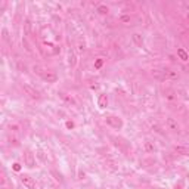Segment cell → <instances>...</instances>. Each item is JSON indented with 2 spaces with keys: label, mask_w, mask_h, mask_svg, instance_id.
Wrapping results in <instances>:
<instances>
[{
  "label": "cell",
  "mask_w": 189,
  "mask_h": 189,
  "mask_svg": "<svg viewBox=\"0 0 189 189\" xmlns=\"http://www.w3.org/2000/svg\"><path fill=\"white\" fill-rule=\"evenodd\" d=\"M33 71L36 72V74H39L44 81H47V83H56L58 81V75L55 74V72H52V71H47V69H44L43 67H40V65H34L33 67Z\"/></svg>",
  "instance_id": "1"
},
{
  "label": "cell",
  "mask_w": 189,
  "mask_h": 189,
  "mask_svg": "<svg viewBox=\"0 0 189 189\" xmlns=\"http://www.w3.org/2000/svg\"><path fill=\"white\" fill-rule=\"evenodd\" d=\"M22 89H24V92L28 94L30 98H33V99H39V98H40L39 90H37L36 87H33L31 84H24V86H22Z\"/></svg>",
  "instance_id": "2"
},
{
  "label": "cell",
  "mask_w": 189,
  "mask_h": 189,
  "mask_svg": "<svg viewBox=\"0 0 189 189\" xmlns=\"http://www.w3.org/2000/svg\"><path fill=\"white\" fill-rule=\"evenodd\" d=\"M24 163H25V165H27L28 168H33V167L36 165V157H34V154H33L30 149H27V152H25V155H24Z\"/></svg>",
  "instance_id": "3"
},
{
  "label": "cell",
  "mask_w": 189,
  "mask_h": 189,
  "mask_svg": "<svg viewBox=\"0 0 189 189\" xmlns=\"http://www.w3.org/2000/svg\"><path fill=\"white\" fill-rule=\"evenodd\" d=\"M107 123L111 126V127H114V129H121L123 127V120L120 118V117H114V115H111V117H107Z\"/></svg>",
  "instance_id": "4"
},
{
  "label": "cell",
  "mask_w": 189,
  "mask_h": 189,
  "mask_svg": "<svg viewBox=\"0 0 189 189\" xmlns=\"http://www.w3.org/2000/svg\"><path fill=\"white\" fill-rule=\"evenodd\" d=\"M21 182H22V185H24L27 189H34V188H36V182H34V179H33L31 176H27V174L21 176Z\"/></svg>",
  "instance_id": "5"
},
{
  "label": "cell",
  "mask_w": 189,
  "mask_h": 189,
  "mask_svg": "<svg viewBox=\"0 0 189 189\" xmlns=\"http://www.w3.org/2000/svg\"><path fill=\"white\" fill-rule=\"evenodd\" d=\"M164 74H165V80H176V78H179L177 71H174L171 68H164Z\"/></svg>",
  "instance_id": "6"
},
{
  "label": "cell",
  "mask_w": 189,
  "mask_h": 189,
  "mask_svg": "<svg viewBox=\"0 0 189 189\" xmlns=\"http://www.w3.org/2000/svg\"><path fill=\"white\" fill-rule=\"evenodd\" d=\"M167 129L171 130V132H179L180 130V126L177 124V121L174 118H167Z\"/></svg>",
  "instance_id": "7"
},
{
  "label": "cell",
  "mask_w": 189,
  "mask_h": 189,
  "mask_svg": "<svg viewBox=\"0 0 189 189\" xmlns=\"http://www.w3.org/2000/svg\"><path fill=\"white\" fill-rule=\"evenodd\" d=\"M59 96H61V98H62V101H65L67 104H69V105H75V99L71 96V94L61 92V93H59Z\"/></svg>",
  "instance_id": "8"
},
{
  "label": "cell",
  "mask_w": 189,
  "mask_h": 189,
  "mask_svg": "<svg viewBox=\"0 0 189 189\" xmlns=\"http://www.w3.org/2000/svg\"><path fill=\"white\" fill-rule=\"evenodd\" d=\"M152 77H155L157 80H165V74H164V68L163 69H152Z\"/></svg>",
  "instance_id": "9"
},
{
  "label": "cell",
  "mask_w": 189,
  "mask_h": 189,
  "mask_svg": "<svg viewBox=\"0 0 189 189\" xmlns=\"http://www.w3.org/2000/svg\"><path fill=\"white\" fill-rule=\"evenodd\" d=\"M132 39H133V42L136 43V46L142 47V44H143V37H142V34H139V33H135V34L132 36Z\"/></svg>",
  "instance_id": "10"
},
{
  "label": "cell",
  "mask_w": 189,
  "mask_h": 189,
  "mask_svg": "<svg viewBox=\"0 0 189 189\" xmlns=\"http://www.w3.org/2000/svg\"><path fill=\"white\" fill-rule=\"evenodd\" d=\"M107 104H108V98H107V94H101L99 99H98V105H99V108H105V107H107Z\"/></svg>",
  "instance_id": "11"
},
{
  "label": "cell",
  "mask_w": 189,
  "mask_h": 189,
  "mask_svg": "<svg viewBox=\"0 0 189 189\" xmlns=\"http://www.w3.org/2000/svg\"><path fill=\"white\" fill-rule=\"evenodd\" d=\"M174 151L180 155H189V149L185 146H174Z\"/></svg>",
  "instance_id": "12"
},
{
  "label": "cell",
  "mask_w": 189,
  "mask_h": 189,
  "mask_svg": "<svg viewBox=\"0 0 189 189\" xmlns=\"http://www.w3.org/2000/svg\"><path fill=\"white\" fill-rule=\"evenodd\" d=\"M177 55H179V58L182 59V61H189V55L180 47V49H177Z\"/></svg>",
  "instance_id": "13"
},
{
  "label": "cell",
  "mask_w": 189,
  "mask_h": 189,
  "mask_svg": "<svg viewBox=\"0 0 189 189\" xmlns=\"http://www.w3.org/2000/svg\"><path fill=\"white\" fill-rule=\"evenodd\" d=\"M96 11H98V14H101V15H107V14H108V6L99 5V6L96 8Z\"/></svg>",
  "instance_id": "14"
},
{
  "label": "cell",
  "mask_w": 189,
  "mask_h": 189,
  "mask_svg": "<svg viewBox=\"0 0 189 189\" xmlns=\"http://www.w3.org/2000/svg\"><path fill=\"white\" fill-rule=\"evenodd\" d=\"M69 65L71 67H74L75 64H77V58H75V53H74V50H69Z\"/></svg>",
  "instance_id": "15"
},
{
  "label": "cell",
  "mask_w": 189,
  "mask_h": 189,
  "mask_svg": "<svg viewBox=\"0 0 189 189\" xmlns=\"http://www.w3.org/2000/svg\"><path fill=\"white\" fill-rule=\"evenodd\" d=\"M120 22H123V24H130V22H132V16H130V15H121V16H120Z\"/></svg>",
  "instance_id": "16"
},
{
  "label": "cell",
  "mask_w": 189,
  "mask_h": 189,
  "mask_svg": "<svg viewBox=\"0 0 189 189\" xmlns=\"http://www.w3.org/2000/svg\"><path fill=\"white\" fill-rule=\"evenodd\" d=\"M145 151H146V152H154V151H155V146H154L149 140H146V142H145Z\"/></svg>",
  "instance_id": "17"
},
{
  "label": "cell",
  "mask_w": 189,
  "mask_h": 189,
  "mask_svg": "<svg viewBox=\"0 0 189 189\" xmlns=\"http://www.w3.org/2000/svg\"><path fill=\"white\" fill-rule=\"evenodd\" d=\"M37 157L40 158V161H42V163H44V161H46V155H44V152H43L42 149H39V151H37Z\"/></svg>",
  "instance_id": "18"
},
{
  "label": "cell",
  "mask_w": 189,
  "mask_h": 189,
  "mask_svg": "<svg viewBox=\"0 0 189 189\" xmlns=\"http://www.w3.org/2000/svg\"><path fill=\"white\" fill-rule=\"evenodd\" d=\"M52 174H53V176H55V179H56V180H58V182H61V183H62V182H64V179H62V176H61V174H58V173H56V171H55V170H52Z\"/></svg>",
  "instance_id": "19"
},
{
  "label": "cell",
  "mask_w": 189,
  "mask_h": 189,
  "mask_svg": "<svg viewBox=\"0 0 189 189\" xmlns=\"http://www.w3.org/2000/svg\"><path fill=\"white\" fill-rule=\"evenodd\" d=\"M22 43H24V46H25V49H27V52H30V53H31V47H30V44H28V42H27L25 39H22Z\"/></svg>",
  "instance_id": "20"
},
{
  "label": "cell",
  "mask_w": 189,
  "mask_h": 189,
  "mask_svg": "<svg viewBox=\"0 0 189 189\" xmlns=\"http://www.w3.org/2000/svg\"><path fill=\"white\" fill-rule=\"evenodd\" d=\"M102 65H104V61L102 59H98L96 62H94V68H101Z\"/></svg>",
  "instance_id": "21"
},
{
  "label": "cell",
  "mask_w": 189,
  "mask_h": 189,
  "mask_svg": "<svg viewBox=\"0 0 189 189\" xmlns=\"http://www.w3.org/2000/svg\"><path fill=\"white\" fill-rule=\"evenodd\" d=\"M25 30H27V33H30V31H31V24H30V21H28V19L25 21Z\"/></svg>",
  "instance_id": "22"
},
{
  "label": "cell",
  "mask_w": 189,
  "mask_h": 189,
  "mask_svg": "<svg viewBox=\"0 0 189 189\" xmlns=\"http://www.w3.org/2000/svg\"><path fill=\"white\" fill-rule=\"evenodd\" d=\"M14 170H15V171H19V170H21V164L15 163V164H14Z\"/></svg>",
  "instance_id": "23"
},
{
  "label": "cell",
  "mask_w": 189,
  "mask_h": 189,
  "mask_svg": "<svg viewBox=\"0 0 189 189\" xmlns=\"http://www.w3.org/2000/svg\"><path fill=\"white\" fill-rule=\"evenodd\" d=\"M3 39H5V40H8V39H9V36H8V30H6V28H3Z\"/></svg>",
  "instance_id": "24"
},
{
  "label": "cell",
  "mask_w": 189,
  "mask_h": 189,
  "mask_svg": "<svg viewBox=\"0 0 189 189\" xmlns=\"http://www.w3.org/2000/svg\"><path fill=\"white\" fill-rule=\"evenodd\" d=\"M78 50H80V52H83V50H84V42H83V43H81V42L78 43Z\"/></svg>",
  "instance_id": "25"
},
{
  "label": "cell",
  "mask_w": 189,
  "mask_h": 189,
  "mask_svg": "<svg viewBox=\"0 0 189 189\" xmlns=\"http://www.w3.org/2000/svg\"><path fill=\"white\" fill-rule=\"evenodd\" d=\"M67 127H68V129H72V127H74V123H72V121H67Z\"/></svg>",
  "instance_id": "26"
},
{
  "label": "cell",
  "mask_w": 189,
  "mask_h": 189,
  "mask_svg": "<svg viewBox=\"0 0 189 189\" xmlns=\"http://www.w3.org/2000/svg\"><path fill=\"white\" fill-rule=\"evenodd\" d=\"M2 189H6V188H2Z\"/></svg>",
  "instance_id": "27"
}]
</instances>
